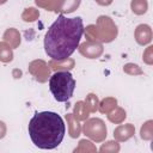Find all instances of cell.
<instances>
[{"label": "cell", "mask_w": 153, "mask_h": 153, "mask_svg": "<svg viewBox=\"0 0 153 153\" xmlns=\"http://www.w3.org/2000/svg\"><path fill=\"white\" fill-rule=\"evenodd\" d=\"M29 135L33 145L42 149L56 148L63 140L66 127L62 117L53 111L36 112L29 122Z\"/></svg>", "instance_id": "7a4b0ae2"}, {"label": "cell", "mask_w": 153, "mask_h": 153, "mask_svg": "<svg viewBox=\"0 0 153 153\" xmlns=\"http://www.w3.org/2000/svg\"><path fill=\"white\" fill-rule=\"evenodd\" d=\"M49 90L57 102H67L75 90V80L67 71L55 72L49 79Z\"/></svg>", "instance_id": "3957f363"}, {"label": "cell", "mask_w": 153, "mask_h": 153, "mask_svg": "<svg viewBox=\"0 0 153 153\" xmlns=\"http://www.w3.org/2000/svg\"><path fill=\"white\" fill-rule=\"evenodd\" d=\"M84 33L80 17L67 18L60 14L49 26L44 37V50L53 60H65L78 48Z\"/></svg>", "instance_id": "6da1fadb"}]
</instances>
